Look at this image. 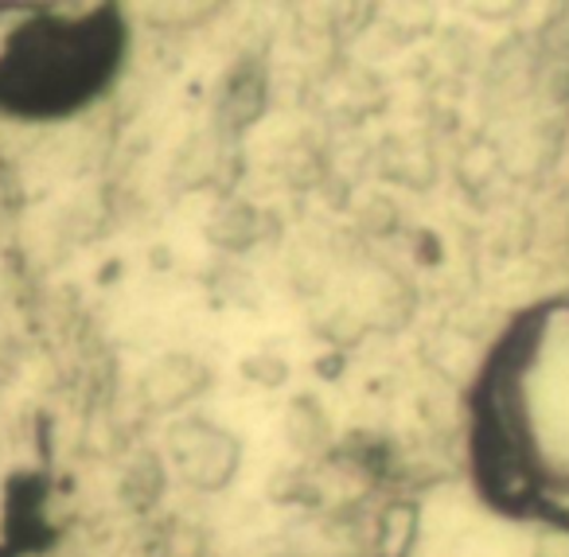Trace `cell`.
<instances>
[{
	"label": "cell",
	"mask_w": 569,
	"mask_h": 557,
	"mask_svg": "<svg viewBox=\"0 0 569 557\" xmlns=\"http://www.w3.org/2000/svg\"><path fill=\"white\" fill-rule=\"evenodd\" d=\"M121 59L118 17H40L0 59V102L20 113H63L98 95Z\"/></svg>",
	"instance_id": "2"
},
{
	"label": "cell",
	"mask_w": 569,
	"mask_h": 557,
	"mask_svg": "<svg viewBox=\"0 0 569 557\" xmlns=\"http://www.w3.org/2000/svg\"><path fill=\"white\" fill-rule=\"evenodd\" d=\"M468 460L496 510L569 530V292L519 312L488 351Z\"/></svg>",
	"instance_id": "1"
}]
</instances>
